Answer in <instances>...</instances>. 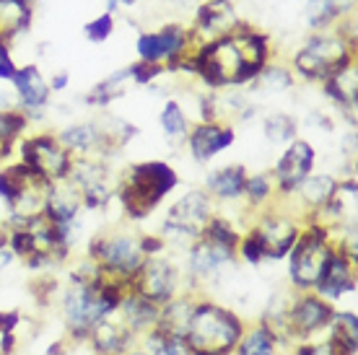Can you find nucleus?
I'll return each mask as SVG.
<instances>
[{
    "instance_id": "26",
    "label": "nucleus",
    "mask_w": 358,
    "mask_h": 355,
    "mask_svg": "<svg viewBox=\"0 0 358 355\" xmlns=\"http://www.w3.org/2000/svg\"><path fill=\"white\" fill-rule=\"evenodd\" d=\"M34 21V3L29 0H0V39L13 47Z\"/></svg>"
},
{
    "instance_id": "6",
    "label": "nucleus",
    "mask_w": 358,
    "mask_h": 355,
    "mask_svg": "<svg viewBox=\"0 0 358 355\" xmlns=\"http://www.w3.org/2000/svg\"><path fill=\"white\" fill-rule=\"evenodd\" d=\"M215 200L206 189H189L171 205L164 215L162 239L166 244H185L189 247L206 231L208 221L215 215Z\"/></svg>"
},
{
    "instance_id": "4",
    "label": "nucleus",
    "mask_w": 358,
    "mask_h": 355,
    "mask_svg": "<svg viewBox=\"0 0 358 355\" xmlns=\"http://www.w3.org/2000/svg\"><path fill=\"white\" fill-rule=\"evenodd\" d=\"M242 332L244 321L231 309L210 301H197L185 340L192 355H231Z\"/></svg>"
},
{
    "instance_id": "16",
    "label": "nucleus",
    "mask_w": 358,
    "mask_h": 355,
    "mask_svg": "<svg viewBox=\"0 0 358 355\" xmlns=\"http://www.w3.org/2000/svg\"><path fill=\"white\" fill-rule=\"evenodd\" d=\"M242 24L244 21L239 18L231 0H200L195 6V10H192L189 29H192L197 42L203 45V42L231 34Z\"/></svg>"
},
{
    "instance_id": "32",
    "label": "nucleus",
    "mask_w": 358,
    "mask_h": 355,
    "mask_svg": "<svg viewBox=\"0 0 358 355\" xmlns=\"http://www.w3.org/2000/svg\"><path fill=\"white\" fill-rule=\"evenodd\" d=\"M262 133L273 145H288L299 135V119L294 115H286V112H273V115L265 117Z\"/></svg>"
},
{
    "instance_id": "25",
    "label": "nucleus",
    "mask_w": 358,
    "mask_h": 355,
    "mask_svg": "<svg viewBox=\"0 0 358 355\" xmlns=\"http://www.w3.org/2000/svg\"><path fill=\"white\" fill-rule=\"evenodd\" d=\"M338 177H332V174H309V177L301 182V184L296 187V192L291 195V200H296L299 203V208H304L301 213H304V218L312 210H317V208H322L324 203H330L332 197H335V192H338Z\"/></svg>"
},
{
    "instance_id": "10",
    "label": "nucleus",
    "mask_w": 358,
    "mask_h": 355,
    "mask_svg": "<svg viewBox=\"0 0 358 355\" xmlns=\"http://www.w3.org/2000/svg\"><path fill=\"white\" fill-rule=\"evenodd\" d=\"M68 182L81 195V205L86 210H104L115 197V171L96 156H73Z\"/></svg>"
},
{
    "instance_id": "40",
    "label": "nucleus",
    "mask_w": 358,
    "mask_h": 355,
    "mask_svg": "<svg viewBox=\"0 0 358 355\" xmlns=\"http://www.w3.org/2000/svg\"><path fill=\"white\" fill-rule=\"evenodd\" d=\"M332 3H335V8L341 10V16L356 13V0H332Z\"/></svg>"
},
{
    "instance_id": "14",
    "label": "nucleus",
    "mask_w": 358,
    "mask_h": 355,
    "mask_svg": "<svg viewBox=\"0 0 358 355\" xmlns=\"http://www.w3.org/2000/svg\"><path fill=\"white\" fill-rule=\"evenodd\" d=\"M314 161H317V151L309 140H291L283 148L278 164L273 166V182H275V195L278 197H291L296 192V187L301 184L309 174L314 171Z\"/></svg>"
},
{
    "instance_id": "38",
    "label": "nucleus",
    "mask_w": 358,
    "mask_h": 355,
    "mask_svg": "<svg viewBox=\"0 0 358 355\" xmlns=\"http://www.w3.org/2000/svg\"><path fill=\"white\" fill-rule=\"evenodd\" d=\"M18 324V314L16 311H0V335L6 332H13Z\"/></svg>"
},
{
    "instance_id": "41",
    "label": "nucleus",
    "mask_w": 358,
    "mask_h": 355,
    "mask_svg": "<svg viewBox=\"0 0 358 355\" xmlns=\"http://www.w3.org/2000/svg\"><path fill=\"white\" fill-rule=\"evenodd\" d=\"M3 164H8V156H6V151L0 148V166H3Z\"/></svg>"
},
{
    "instance_id": "39",
    "label": "nucleus",
    "mask_w": 358,
    "mask_h": 355,
    "mask_svg": "<svg viewBox=\"0 0 358 355\" xmlns=\"http://www.w3.org/2000/svg\"><path fill=\"white\" fill-rule=\"evenodd\" d=\"M47 80H50V89H52V94H55V91H65V89H68V83H71V73L60 71V73H55L52 78H47Z\"/></svg>"
},
{
    "instance_id": "11",
    "label": "nucleus",
    "mask_w": 358,
    "mask_h": 355,
    "mask_svg": "<svg viewBox=\"0 0 358 355\" xmlns=\"http://www.w3.org/2000/svg\"><path fill=\"white\" fill-rule=\"evenodd\" d=\"M255 213H257V221L250 226V231L260 239L265 259L288 257V252L301 233V218L288 210H270V208H262Z\"/></svg>"
},
{
    "instance_id": "9",
    "label": "nucleus",
    "mask_w": 358,
    "mask_h": 355,
    "mask_svg": "<svg viewBox=\"0 0 358 355\" xmlns=\"http://www.w3.org/2000/svg\"><path fill=\"white\" fill-rule=\"evenodd\" d=\"M18 161L29 166L31 171L42 174L47 182H63L71 174L73 166V153L63 148V143L57 140L55 133H34L24 135L18 143Z\"/></svg>"
},
{
    "instance_id": "21",
    "label": "nucleus",
    "mask_w": 358,
    "mask_h": 355,
    "mask_svg": "<svg viewBox=\"0 0 358 355\" xmlns=\"http://www.w3.org/2000/svg\"><path fill=\"white\" fill-rule=\"evenodd\" d=\"M250 171L242 164H226L218 169H210L206 177V192L221 203H236L244 197Z\"/></svg>"
},
{
    "instance_id": "3",
    "label": "nucleus",
    "mask_w": 358,
    "mask_h": 355,
    "mask_svg": "<svg viewBox=\"0 0 358 355\" xmlns=\"http://www.w3.org/2000/svg\"><path fill=\"white\" fill-rule=\"evenodd\" d=\"M358 57V45L348 42L345 36L335 27L320 29V31H309L301 47L294 50L288 68L296 75V80L304 83H322L332 73L343 68L345 62Z\"/></svg>"
},
{
    "instance_id": "2",
    "label": "nucleus",
    "mask_w": 358,
    "mask_h": 355,
    "mask_svg": "<svg viewBox=\"0 0 358 355\" xmlns=\"http://www.w3.org/2000/svg\"><path fill=\"white\" fill-rule=\"evenodd\" d=\"M177 184L179 174L166 161H141L117 174L115 195L130 221H143L162 205L164 197L174 192Z\"/></svg>"
},
{
    "instance_id": "42",
    "label": "nucleus",
    "mask_w": 358,
    "mask_h": 355,
    "mask_svg": "<svg viewBox=\"0 0 358 355\" xmlns=\"http://www.w3.org/2000/svg\"><path fill=\"white\" fill-rule=\"evenodd\" d=\"M122 355H151V353H148V350H145V353L143 350H138V353H122Z\"/></svg>"
},
{
    "instance_id": "5",
    "label": "nucleus",
    "mask_w": 358,
    "mask_h": 355,
    "mask_svg": "<svg viewBox=\"0 0 358 355\" xmlns=\"http://www.w3.org/2000/svg\"><path fill=\"white\" fill-rule=\"evenodd\" d=\"M332 231L320 223H301V233L288 252V275L299 291H314L332 257Z\"/></svg>"
},
{
    "instance_id": "13",
    "label": "nucleus",
    "mask_w": 358,
    "mask_h": 355,
    "mask_svg": "<svg viewBox=\"0 0 358 355\" xmlns=\"http://www.w3.org/2000/svg\"><path fill=\"white\" fill-rule=\"evenodd\" d=\"M332 314H335V309L330 301H324L322 296H317L314 291H301L299 298L288 303L286 317L278 329L288 340H306L312 338L314 332L327 329Z\"/></svg>"
},
{
    "instance_id": "17",
    "label": "nucleus",
    "mask_w": 358,
    "mask_h": 355,
    "mask_svg": "<svg viewBox=\"0 0 358 355\" xmlns=\"http://www.w3.org/2000/svg\"><path fill=\"white\" fill-rule=\"evenodd\" d=\"M10 89H13V99H16V107L24 109L29 115V119L39 117V112H45L50 107V96H52V89H50V80L42 73L39 65L34 62H27V65H18L13 78L8 80Z\"/></svg>"
},
{
    "instance_id": "23",
    "label": "nucleus",
    "mask_w": 358,
    "mask_h": 355,
    "mask_svg": "<svg viewBox=\"0 0 358 355\" xmlns=\"http://www.w3.org/2000/svg\"><path fill=\"white\" fill-rule=\"evenodd\" d=\"M89 340L94 350L101 355H122L127 353L130 342L135 340V335L127 329V324L122 319H115V314L107 319L96 321L89 329Z\"/></svg>"
},
{
    "instance_id": "30",
    "label": "nucleus",
    "mask_w": 358,
    "mask_h": 355,
    "mask_svg": "<svg viewBox=\"0 0 358 355\" xmlns=\"http://www.w3.org/2000/svg\"><path fill=\"white\" fill-rule=\"evenodd\" d=\"M159 124H162L164 135H166V140L171 145H179V143L187 140V133L189 127H192L187 112H185V107L179 104L177 99H166L164 101L162 115H159Z\"/></svg>"
},
{
    "instance_id": "27",
    "label": "nucleus",
    "mask_w": 358,
    "mask_h": 355,
    "mask_svg": "<svg viewBox=\"0 0 358 355\" xmlns=\"http://www.w3.org/2000/svg\"><path fill=\"white\" fill-rule=\"evenodd\" d=\"M330 338L327 342L332 345V350L341 355H356L358 347V319L353 311H335L330 324Z\"/></svg>"
},
{
    "instance_id": "18",
    "label": "nucleus",
    "mask_w": 358,
    "mask_h": 355,
    "mask_svg": "<svg viewBox=\"0 0 358 355\" xmlns=\"http://www.w3.org/2000/svg\"><path fill=\"white\" fill-rule=\"evenodd\" d=\"M236 140V127L231 122H197L187 133V151L195 164H208L218 153L229 151Z\"/></svg>"
},
{
    "instance_id": "34",
    "label": "nucleus",
    "mask_w": 358,
    "mask_h": 355,
    "mask_svg": "<svg viewBox=\"0 0 358 355\" xmlns=\"http://www.w3.org/2000/svg\"><path fill=\"white\" fill-rule=\"evenodd\" d=\"M244 197L250 203L252 210H262L265 205L275 200V182L270 171H260V174H250L247 177V187H244Z\"/></svg>"
},
{
    "instance_id": "36",
    "label": "nucleus",
    "mask_w": 358,
    "mask_h": 355,
    "mask_svg": "<svg viewBox=\"0 0 358 355\" xmlns=\"http://www.w3.org/2000/svg\"><path fill=\"white\" fill-rule=\"evenodd\" d=\"M18 62L13 60V47L0 39V80H10L16 73Z\"/></svg>"
},
{
    "instance_id": "19",
    "label": "nucleus",
    "mask_w": 358,
    "mask_h": 355,
    "mask_svg": "<svg viewBox=\"0 0 358 355\" xmlns=\"http://www.w3.org/2000/svg\"><path fill=\"white\" fill-rule=\"evenodd\" d=\"M320 86H322L324 96L330 99L341 112H345V117L350 119V127H353L356 124V109H358V57L345 62L343 68H338Z\"/></svg>"
},
{
    "instance_id": "37",
    "label": "nucleus",
    "mask_w": 358,
    "mask_h": 355,
    "mask_svg": "<svg viewBox=\"0 0 358 355\" xmlns=\"http://www.w3.org/2000/svg\"><path fill=\"white\" fill-rule=\"evenodd\" d=\"M296 355H341V353H335L330 342H322V345H301Z\"/></svg>"
},
{
    "instance_id": "12",
    "label": "nucleus",
    "mask_w": 358,
    "mask_h": 355,
    "mask_svg": "<svg viewBox=\"0 0 358 355\" xmlns=\"http://www.w3.org/2000/svg\"><path fill=\"white\" fill-rule=\"evenodd\" d=\"M179 280H182V273H179L177 262L162 252V254L145 257L143 267L127 283V294H143L151 301L164 306L174 296H179Z\"/></svg>"
},
{
    "instance_id": "8",
    "label": "nucleus",
    "mask_w": 358,
    "mask_h": 355,
    "mask_svg": "<svg viewBox=\"0 0 358 355\" xmlns=\"http://www.w3.org/2000/svg\"><path fill=\"white\" fill-rule=\"evenodd\" d=\"M200 42L195 39L189 21H166L164 27L143 31L135 42V52L138 60L143 62H159L169 71L171 65L185 57V55L197 47Z\"/></svg>"
},
{
    "instance_id": "33",
    "label": "nucleus",
    "mask_w": 358,
    "mask_h": 355,
    "mask_svg": "<svg viewBox=\"0 0 358 355\" xmlns=\"http://www.w3.org/2000/svg\"><path fill=\"white\" fill-rule=\"evenodd\" d=\"M145 347L151 355H192L187 340L162 327H153L151 332H145Z\"/></svg>"
},
{
    "instance_id": "7",
    "label": "nucleus",
    "mask_w": 358,
    "mask_h": 355,
    "mask_svg": "<svg viewBox=\"0 0 358 355\" xmlns=\"http://www.w3.org/2000/svg\"><path fill=\"white\" fill-rule=\"evenodd\" d=\"M86 257L94 259L101 267L104 275L122 280L125 291H127V283L133 280L135 273L145 262V254L143 249H141V236L122 233V231L99 233L96 239L89 244V254Z\"/></svg>"
},
{
    "instance_id": "31",
    "label": "nucleus",
    "mask_w": 358,
    "mask_h": 355,
    "mask_svg": "<svg viewBox=\"0 0 358 355\" xmlns=\"http://www.w3.org/2000/svg\"><path fill=\"white\" fill-rule=\"evenodd\" d=\"M278 347V335L262 321L257 327H252L250 332H242V338L236 342V353L239 355H275Z\"/></svg>"
},
{
    "instance_id": "35",
    "label": "nucleus",
    "mask_w": 358,
    "mask_h": 355,
    "mask_svg": "<svg viewBox=\"0 0 358 355\" xmlns=\"http://www.w3.org/2000/svg\"><path fill=\"white\" fill-rule=\"evenodd\" d=\"M115 34V13H99L96 18H91L83 24V36L91 45H104L109 36Z\"/></svg>"
},
{
    "instance_id": "29",
    "label": "nucleus",
    "mask_w": 358,
    "mask_h": 355,
    "mask_svg": "<svg viewBox=\"0 0 358 355\" xmlns=\"http://www.w3.org/2000/svg\"><path fill=\"white\" fill-rule=\"evenodd\" d=\"M296 86V75L291 73L288 62H280L275 57L268 62L257 78L252 80V86L247 91H260V94H286Z\"/></svg>"
},
{
    "instance_id": "28",
    "label": "nucleus",
    "mask_w": 358,
    "mask_h": 355,
    "mask_svg": "<svg viewBox=\"0 0 358 355\" xmlns=\"http://www.w3.org/2000/svg\"><path fill=\"white\" fill-rule=\"evenodd\" d=\"M29 124H31V119H29V115L24 109H18V107L0 109V148L6 151L8 159L16 153L18 143L27 135Z\"/></svg>"
},
{
    "instance_id": "20",
    "label": "nucleus",
    "mask_w": 358,
    "mask_h": 355,
    "mask_svg": "<svg viewBox=\"0 0 358 355\" xmlns=\"http://www.w3.org/2000/svg\"><path fill=\"white\" fill-rule=\"evenodd\" d=\"M356 262L348 257H343L341 252H332V257L327 259L320 283L314 288V294L322 296L324 301H338L343 296L356 294Z\"/></svg>"
},
{
    "instance_id": "24",
    "label": "nucleus",
    "mask_w": 358,
    "mask_h": 355,
    "mask_svg": "<svg viewBox=\"0 0 358 355\" xmlns=\"http://www.w3.org/2000/svg\"><path fill=\"white\" fill-rule=\"evenodd\" d=\"M130 89H135L133 71L130 65L120 68V71L109 73L107 78H101L99 83H94L89 91H86V107H96V109H107L109 104H115L117 99H122Z\"/></svg>"
},
{
    "instance_id": "22",
    "label": "nucleus",
    "mask_w": 358,
    "mask_h": 355,
    "mask_svg": "<svg viewBox=\"0 0 358 355\" xmlns=\"http://www.w3.org/2000/svg\"><path fill=\"white\" fill-rule=\"evenodd\" d=\"M57 135V140L63 143V148L73 156H96L104 159V135L99 122H76L63 127Z\"/></svg>"
},
{
    "instance_id": "15",
    "label": "nucleus",
    "mask_w": 358,
    "mask_h": 355,
    "mask_svg": "<svg viewBox=\"0 0 358 355\" xmlns=\"http://www.w3.org/2000/svg\"><path fill=\"white\" fill-rule=\"evenodd\" d=\"M236 249H229L224 244L200 236L187 247V277L195 285L213 283L218 277H224L226 267L236 265Z\"/></svg>"
},
{
    "instance_id": "1",
    "label": "nucleus",
    "mask_w": 358,
    "mask_h": 355,
    "mask_svg": "<svg viewBox=\"0 0 358 355\" xmlns=\"http://www.w3.org/2000/svg\"><path fill=\"white\" fill-rule=\"evenodd\" d=\"M273 60L275 50L270 34L244 21L231 34L192 47L166 73L195 78L203 91L250 89L252 80Z\"/></svg>"
}]
</instances>
